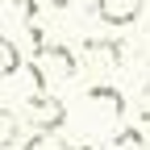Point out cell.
Instances as JSON below:
<instances>
[{
  "instance_id": "cell-6",
  "label": "cell",
  "mask_w": 150,
  "mask_h": 150,
  "mask_svg": "<svg viewBox=\"0 0 150 150\" xmlns=\"http://www.w3.org/2000/svg\"><path fill=\"white\" fill-rule=\"evenodd\" d=\"M21 112L17 108H0V150H8V146H17L21 142Z\"/></svg>"
},
{
  "instance_id": "cell-3",
  "label": "cell",
  "mask_w": 150,
  "mask_h": 150,
  "mask_svg": "<svg viewBox=\"0 0 150 150\" xmlns=\"http://www.w3.org/2000/svg\"><path fill=\"white\" fill-rule=\"evenodd\" d=\"M25 121L33 129H42V134H50V129H59L67 121V104L54 96L50 88H29V96H25Z\"/></svg>"
},
{
  "instance_id": "cell-2",
  "label": "cell",
  "mask_w": 150,
  "mask_h": 150,
  "mask_svg": "<svg viewBox=\"0 0 150 150\" xmlns=\"http://www.w3.org/2000/svg\"><path fill=\"white\" fill-rule=\"evenodd\" d=\"M29 75H33V88H50L54 83H67L79 75V59L67 42H46L42 50H33V63H29Z\"/></svg>"
},
{
  "instance_id": "cell-9",
  "label": "cell",
  "mask_w": 150,
  "mask_h": 150,
  "mask_svg": "<svg viewBox=\"0 0 150 150\" xmlns=\"http://www.w3.org/2000/svg\"><path fill=\"white\" fill-rule=\"evenodd\" d=\"M21 150H67V138H59V129H50V134L33 129V138H29Z\"/></svg>"
},
{
  "instance_id": "cell-7",
  "label": "cell",
  "mask_w": 150,
  "mask_h": 150,
  "mask_svg": "<svg viewBox=\"0 0 150 150\" xmlns=\"http://www.w3.org/2000/svg\"><path fill=\"white\" fill-rule=\"evenodd\" d=\"M0 17L29 25V21H38V0H0Z\"/></svg>"
},
{
  "instance_id": "cell-1",
  "label": "cell",
  "mask_w": 150,
  "mask_h": 150,
  "mask_svg": "<svg viewBox=\"0 0 150 150\" xmlns=\"http://www.w3.org/2000/svg\"><path fill=\"white\" fill-rule=\"evenodd\" d=\"M79 112H83V129H88V134H112L117 121L125 117V96L112 83H92L83 92Z\"/></svg>"
},
{
  "instance_id": "cell-4",
  "label": "cell",
  "mask_w": 150,
  "mask_h": 150,
  "mask_svg": "<svg viewBox=\"0 0 150 150\" xmlns=\"http://www.w3.org/2000/svg\"><path fill=\"white\" fill-rule=\"evenodd\" d=\"M83 50H88V59L96 67H104V71H121L125 67V42H117V38H88Z\"/></svg>"
},
{
  "instance_id": "cell-5",
  "label": "cell",
  "mask_w": 150,
  "mask_h": 150,
  "mask_svg": "<svg viewBox=\"0 0 150 150\" xmlns=\"http://www.w3.org/2000/svg\"><path fill=\"white\" fill-rule=\"evenodd\" d=\"M96 17L104 25H134L142 17V0H96Z\"/></svg>"
},
{
  "instance_id": "cell-8",
  "label": "cell",
  "mask_w": 150,
  "mask_h": 150,
  "mask_svg": "<svg viewBox=\"0 0 150 150\" xmlns=\"http://www.w3.org/2000/svg\"><path fill=\"white\" fill-rule=\"evenodd\" d=\"M17 71H21V50H17L13 38L0 33V79H8V75H17Z\"/></svg>"
},
{
  "instance_id": "cell-11",
  "label": "cell",
  "mask_w": 150,
  "mask_h": 150,
  "mask_svg": "<svg viewBox=\"0 0 150 150\" xmlns=\"http://www.w3.org/2000/svg\"><path fill=\"white\" fill-rule=\"evenodd\" d=\"M67 150H96V146H67Z\"/></svg>"
},
{
  "instance_id": "cell-10",
  "label": "cell",
  "mask_w": 150,
  "mask_h": 150,
  "mask_svg": "<svg viewBox=\"0 0 150 150\" xmlns=\"http://www.w3.org/2000/svg\"><path fill=\"white\" fill-rule=\"evenodd\" d=\"M50 4H54V8H67V4H71V0H50Z\"/></svg>"
}]
</instances>
